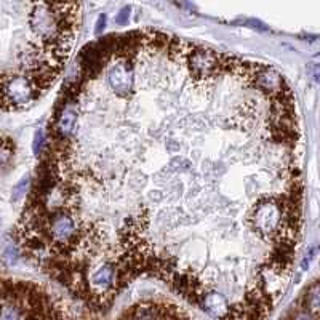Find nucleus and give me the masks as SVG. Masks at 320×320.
Returning <instances> with one entry per match:
<instances>
[{
  "instance_id": "f257e3e1",
  "label": "nucleus",
  "mask_w": 320,
  "mask_h": 320,
  "mask_svg": "<svg viewBox=\"0 0 320 320\" xmlns=\"http://www.w3.org/2000/svg\"><path fill=\"white\" fill-rule=\"evenodd\" d=\"M253 87L258 90V92L268 95V96H277L287 92V82L285 79L282 77V74L277 71L275 67L269 66V64H261V67L256 72L255 80H253Z\"/></svg>"
},
{
  "instance_id": "f03ea898",
  "label": "nucleus",
  "mask_w": 320,
  "mask_h": 320,
  "mask_svg": "<svg viewBox=\"0 0 320 320\" xmlns=\"http://www.w3.org/2000/svg\"><path fill=\"white\" fill-rule=\"evenodd\" d=\"M199 304L205 309L207 312H210L211 316L220 317V319L226 317L227 312H229V309H231V304L227 303L226 296L221 295V293L216 291V290L205 291Z\"/></svg>"
},
{
  "instance_id": "7ed1b4c3",
  "label": "nucleus",
  "mask_w": 320,
  "mask_h": 320,
  "mask_svg": "<svg viewBox=\"0 0 320 320\" xmlns=\"http://www.w3.org/2000/svg\"><path fill=\"white\" fill-rule=\"evenodd\" d=\"M304 306L314 316H319L320 312V282H316L306 290L304 295Z\"/></svg>"
},
{
  "instance_id": "20e7f679",
  "label": "nucleus",
  "mask_w": 320,
  "mask_h": 320,
  "mask_svg": "<svg viewBox=\"0 0 320 320\" xmlns=\"http://www.w3.org/2000/svg\"><path fill=\"white\" fill-rule=\"evenodd\" d=\"M15 157V141L8 136H0V167H5Z\"/></svg>"
},
{
  "instance_id": "39448f33",
  "label": "nucleus",
  "mask_w": 320,
  "mask_h": 320,
  "mask_svg": "<svg viewBox=\"0 0 320 320\" xmlns=\"http://www.w3.org/2000/svg\"><path fill=\"white\" fill-rule=\"evenodd\" d=\"M29 186H31L29 176H24V178L21 179L19 183L13 188V191H12V200L18 202V200L23 199V197L29 192Z\"/></svg>"
},
{
  "instance_id": "423d86ee",
  "label": "nucleus",
  "mask_w": 320,
  "mask_h": 320,
  "mask_svg": "<svg viewBox=\"0 0 320 320\" xmlns=\"http://www.w3.org/2000/svg\"><path fill=\"white\" fill-rule=\"evenodd\" d=\"M32 147H34V154H35V156L42 154V152H44V149L47 147V144H45V133L42 131V130H39V131L35 133L34 144H32Z\"/></svg>"
},
{
  "instance_id": "0eeeda50",
  "label": "nucleus",
  "mask_w": 320,
  "mask_h": 320,
  "mask_svg": "<svg viewBox=\"0 0 320 320\" xmlns=\"http://www.w3.org/2000/svg\"><path fill=\"white\" fill-rule=\"evenodd\" d=\"M130 13H131V8L130 7H125V8H122L120 12H119V15H117V24H127L128 23V19H130Z\"/></svg>"
},
{
  "instance_id": "6e6552de",
  "label": "nucleus",
  "mask_w": 320,
  "mask_h": 320,
  "mask_svg": "<svg viewBox=\"0 0 320 320\" xmlns=\"http://www.w3.org/2000/svg\"><path fill=\"white\" fill-rule=\"evenodd\" d=\"M3 259L7 261L8 264L16 263V259H18V252H16L13 247H8V248L3 252Z\"/></svg>"
},
{
  "instance_id": "1a4fd4ad",
  "label": "nucleus",
  "mask_w": 320,
  "mask_h": 320,
  "mask_svg": "<svg viewBox=\"0 0 320 320\" xmlns=\"http://www.w3.org/2000/svg\"><path fill=\"white\" fill-rule=\"evenodd\" d=\"M309 76L316 83H320V64H309Z\"/></svg>"
},
{
  "instance_id": "9d476101",
  "label": "nucleus",
  "mask_w": 320,
  "mask_h": 320,
  "mask_svg": "<svg viewBox=\"0 0 320 320\" xmlns=\"http://www.w3.org/2000/svg\"><path fill=\"white\" fill-rule=\"evenodd\" d=\"M243 26H248V28H253L256 31H268V26H264L263 23H259V21L256 19H248L245 21V23H242Z\"/></svg>"
},
{
  "instance_id": "9b49d317",
  "label": "nucleus",
  "mask_w": 320,
  "mask_h": 320,
  "mask_svg": "<svg viewBox=\"0 0 320 320\" xmlns=\"http://www.w3.org/2000/svg\"><path fill=\"white\" fill-rule=\"evenodd\" d=\"M291 320H316V316L314 314H311L306 309V311H300V312H296L295 316H293V319Z\"/></svg>"
},
{
  "instance_id": "f8f14e48",
  "label": "nucleus",
  "mask_w": 320,
  "mask_h": 320,
  "mask_svg": "<svg viewBox=\"0 0 320 320\" xmlns=\"http://www.w3.org/2000/svg\"><path fill=\"white\" fill-rule=\"evenodd\" d=\"M106 23H108V16H106V15H99L98 23H96V28H95L96 34H103V31L106 29Z\"/></svg>"
},
{
  "instance_id": "ddd939ff",
  "label": "nucleus",
  "mask_w": 320,
  "mask_h": 320,
  "mask_svg": "<svg viewBox=\"0 0 320 320\" xmlns=\"http://www.w3.org/2000/svg\"><path fill=\"white\" fill-rule=\"evenodd\" d=\"M0 224H2V221H0Z\"/></svg>"
},
{
  "instance_id": "4468645a",
  "label": "nucleus",
  "mask_w": 320,
  "mask_h": 320,
  "mask_svg": "<svg viewBox=\"0 0 320 320\" xmlns=\"http://www.w3.org/2000/svg\"><path fill=\"white\" fill-rule=\"evenodd\" d=\"M319 316H320V312H319Z\"/></svg>"
}]
</instances>
